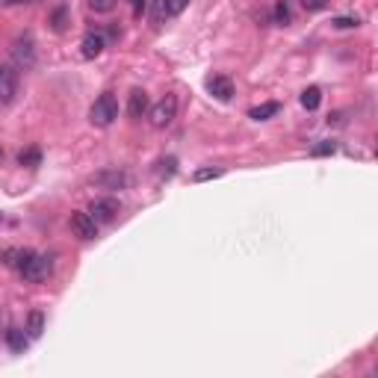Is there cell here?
<instances>
[{
  "mask_svg": "<svg viewBox=\"0 0 378 378\" xmlns=\"http://www.w3.org/2000/svg\"><path fill=\"white\" fill-rule=\"evenodd\" d=\"M145 6H148V0H131V9H133V18H142V12H145Z\"/></svg>",
  "mask_w": 378,
  "mask_h": 378,
  "instance_id": "cell-28",
  "label": "cell"
},
{
  "mask_svg": "<svg viewBox=\"0 0 378 378\" xmlns=\"http://www.w3.org/2000/svg\"><path fill=\"white\" fill-rule=\"evenodd\" d=\"M334 151H337V145L331 142V139H325V142H320V145L313 148V154H316V157H328V154H334Z\"/></svg>",
  "mask_w": 378,
  "mask_h": 378,
  "instance_id": "cell-26",
  "label": "cell"
},
{
  "mask_svg": "<svg viewBox=\"0 0 378 378\" xmlns=\"http://www.w3.org/2000/svg\"><path fill=\"white\" fill-rule=\"evenodd\" d=\"M51 24H54L56 33H63V30L68 27V9L65 6H56L54 9V12H51Z\"/></svg>",
  "mask_w": 378,
  "mask_h": 378,
  "instance_id": "cell-19",
  "label": "cell"
},
{
  "mask_svg": "<svg viewBox=\"0 0 378 378\" xmlns=\"http://www.w3.org/2000/svg\"><path fill=\"white\" fill-rule=\"evenodd\" d=\"M6 346H9V349H12L15 355H21L27 346H30L27 328H9V331H6Z\"/></svg>",
  "mask_w": 378,
  "mask_h": 378,
  "instance_id": "cell-11",
  "label": "cell"
},
{
  "mask_svg": "<svg viewBox=\"0 0 378 378\" xmlns=\"http://www.w3.org/2000/svg\"><path fill=\"white\" fill-rule=\"evenodd\" d=\"M207 92H210L216 101H231L234 98V83H231V77H225V74H216L207 80Z\"/></svg>",
  "mask_w": 378,
  "mask_h": 378,
  "instance_id": "cell-8",
  "label": "cell"
},
{
  "mask_svg": "<svg viewBox=\"0 0 378 378\" xmlns=\"http://www.w3.org/2000/svg\"><path fill=\"white\" fill-rule=\"evenodd\" d=\"M51 257L47 254H38V252H30V248H24L21 252V263H18V272H21V278L27 284H42L51 278Z\"/></svg>",
  "mask_w": 378,
  "mask_h": 378,
  "instance_id": "cell-1",
  "label": "cell"
},
{
  "mask_svg": "<svg viewBox=\"0 0 378 378\" xmlns=\"http://www.w3.org/2000/svg\"><path fill=\"white\" fill-rule=\"evenodd\" d=\"M18 95V71L12 65H0V104H9Z\"/></svg>",
  "mask_w": 378,
  "mask_h": 378,
  "instance_id": "cell-6",
  "label": "cell"
},
{
  "mask_svg": "<svg viewBox=\"0 0 378 378\" xmlns=\"http://www.w3.org/2000/svg\"><path fill=\"white\" fill-rule=\"evenodd\" d=\"M12 56H15L18 65L33 68V65H36V42H33V36H30V33L18 36V38H15V47H12Z\"/></svg>",
  "mask_w": 378,
  "mask_h": 378,
  "instance_id": "cell-5",
  "label": "cell"
},
{
  "mask_svg": "<svg viewBox=\"0 0 378 378\" xmlns=\"http://www.w3.org/2000/svg\"><path fill=\"white\" fill-rule=\"evenodd\" d=\"M168 18V9H166V0H154V24L160 27Z\"/></svg>",
  "mask_w": 378,
  "mask_h": 378,
  "instance_id": "cell-24",
  "label": "cell"
},
{
  "mask_svg": "<svg viewBox=\"0 0 378 378\" xmlns=\"http://www.w3.org/2000/svg\"><path fill=\"white\" fill-rule=\"evenodd\" d=\"M18 166H24V168L42 166V151H38V148H24V151L18 154Z\"/></svg>",
  "mask_w": 378,
  "mask_h": 378,
  "instance_id": "cell-17",
  "label": "cell"
},
{
  "mask_svg": "<svg viewBox=\"0 0 378 378\" xmlns=\"http://www.w3.org/2000/svg\"><path fill=\"white\" fill-rule=\"evenodd\" d=\"M302 6L307 9V12H322V9L328 6V0H302Z\"/></svg>",
  "mask_w": 378,
  "mask_h": 378,
  "instance_id": "cell-27",
  "label": "cell"
},
{
  "mask_svg": "<svg viewBox=\"0 0 378 378\" xmlns=\"http://www.w3.org/2000/svg\"><path fill=\"white\" fill-rule=\"evenodd\" d=\"M189 6V0H166V9H168V18H175V15H181L184 9Z\"/></svg>",
  "mask_w": 378,
  "mask_h": 378,
  "instance_id": "cell-25",
  "label": "cell"
},
{
  "mask_svg": "<svg viewBox=\"0 0 378 378\" xmlns=\"http://www.w3.org/2000/svg\"><path fill=\"white\" fill-rule=\"evenodd\" d=\"M45 331V313L42 311H33L27 316V334H30V340H36V337H42Z\"/></svg>",
  "mask_w": 378,
  "mask_h": 378,
  "instance_id": "cell-15",
  "label": "cell"
},
{
  "mask_svg": "<svg viewBox=\"0 0 378 378\" xmlns=\"http://www.w3.org/2000/svg\"><path fill=\"white\" fill-rule=\"evenodd\" d=\"M157 166H160V168H157V172H160V177H172V175L177 172V160H175V157H163V160L157 163Z\"/></svg>",
  "mask_w": 378,
  "mask_h": 378,
  "instance_id": "cell-23",
  "label": "cell"
},
{
  "mask_svg": "<svg viewBox=\"0 0 378 378\" xmlns=\"http://www.w3.org/2000/svg\"><path fill=\"white\" fill-rule=\"evenodd\" d=\"M272 18L278 27H287L293 21V12H290V3L287 0H275V9H272Z\"/></svg>",
  "mask_w": 378,
  "mask_h": 378,
  "instance_id": "cell-16",
  "label": "cell"
},
{
  "mask_svg": "<svg viewBox=\"0 0 378 378\" xmlns=\"http://www.w3.org/2000/svg\"><path fill=\"white\" fill-rule=\"evenodd\" d=\"M298 101H302V107L307 109V113H313V109L322 104V89H320V86H307Z\"/></svg>",
  "mask_w": 378,
  "mask_h": 378,
  "instance_id": "cell-13",
  "label": "cell"
},
{
  "mask_svg": "<svg viewBox=\"0 0 378 378\" xmlns=\"http://www.w3.org/2000/svg\"><path fill=\"white\" fill-rule=\"evenodd\" d=\"M21 252H24V248H6V252H0V263L9 266V269H18V263H21Z\"/></svg>",
  "mask_w": 378,
  "mask_h": 378,
  "instance_id": "cell-18",
  "label": "cell"
},
{
  "mask_svg": "<svg viewBox=\"0 0 378 378\" xmlns=\"http://www.w3.org/2000/svg\"><path fill=\"white\" fill-rule=\"evenodd\" d=\"M104 47H107V38L101 33H86L83 42H80V56L83 59H95V56L104 54Z\"/></svg>",
  "mask_w": 378,
  "mask_h": 378,
  "instance_id": "cell-9",
  "label": "cell"
},
{
  "mask_svg": "<svg viewBox=\"0 0 378 378\" xmlns=\"http://www.w3.org/2000/svg\"><path fill=\"white\" fill-rule=\"evenodd\" d=\"M225 168H198V172H192V181L195 184H204V181H216V177H222Z\"/></svg>",
  "mask_w": 378,
  "mask_h": 378,
  "instance_id": "cell-20",
  "label": "cell"
},
{
  "mask_svg": "<svg viewBox=\"0 0 378 378\" xmlns=\"http://www.w3.org/2000/svg\"><path fill=\"white\" fill-rule=\"evenodd\" d=\"M0 163H3V148H0Z\"/></svg>",
  "mask_w": 378,
  "mask_h": 378,
  "instance_id": "cell-30",
  "label": "cell"
},
{
  "mask_svg": "<svg viewBox=\"0 0 378 378\" xmlns=\"http://www.w3.org/2000/svg\"><path fill=\"white\" fill-rule=\"evenodd\" d=\"M118 210H122V204H118L115 198H95V201L89 204V216H92L98 225L113 222V219L118 216Z\"/></svg>",
  "mask_w": 378,
  "mask_h": 378,
  "instance_id": "cell-4",
  "label": "cell"
},
{
  "mask_svg": "<svg viewBox=\"0 0 378 378\" xmlns=\"http://www.w3.org/2000/svg\"><path fill=\"white\" fill-rule=\"evenodd\" d=\"M71 231H74V236H80V240H95L98 222L89 216V210L86 213H71Z\"/></svg>",
  "mask_w": 378,
  "mask_h": 378,
  "instance_id": "cell-7",
  "label": "cell"
},
{
  "mask_svg": "<svg viewBox=\"0 0 378 378\" xmlns=\"http://www.w3.org/2000/svg\"><path fill=\"white\" fill-rule=\"evenodd\" d=\"M9 6H21V3H30V0H6Z\"/></svg>",
  "mask_w": 378,
  "mask_h": 378,
  "instance_id": "cell-29",
  "label": "cell"
},
{
  "mask_svg": "<svg viewBox=\"0 0 378 378\" xmlns=\"http://www.w3.org/2000/svg\"><path fill=\"white\" fill-rule=\"evenodd\" d=\"M92 184L104 186V189H122V186L127 184V175L118 172V168H107V172H101V175L92 177Z\"/></svg>",
  "mask_w": 378,
  "mask_h": 378,
  "instance_id": "cell-10",
  "label": "cell"
},
{
  "mask_svg": "<svg viewBox=\"0 0 378 378\" xmlns=\"http://www.w3.org/2000/svg\"><path fill=\"white\" fill-rule=\"evenodd\" d=\"M86 3H89V9H92V12L107 15V12H113V9H115L118 0H86Z\"/></svg>",
  "mask_w": 378,
  "mask_h": 378,
  "instance_id": "cell-21",
  "label": "cell"
},
{
  "mask_svg": "<svg viewBox=\"0 0 378 378\" xmlns=\"http://www.w3.org/2000/svg\"><path fill=\"white\" fill-rule=\"evenodd\" d=\"M127 113H131V118H142L148 113V95L142 92V89H133L131 92V104H127Z\"/></svg>",
  "mask_w": 378,
  "mask_h": 378,
  "instance_id": "cell-12",
  "label": "cell"
},
{
  "mask_svg": "<svg viewBox=\"0 0 378 378\" xmlns=\"http://www.w3.org/2000/svg\"><path fill=\"white\" fill-rule=\"evenodd\" d=\"M177 118V98L175 95H166L160 98L151 109H148V122H151V127H157V131H163V127H168Z\"/></svg>",
  "mask_w": 378,
  "mask_h": 378,
  "instance_id": "cell-3",
  "label": "cell"
},
{
  "mask_svg": "<svg viewBox=\"0 0 378 378\" xmlns=\"http://www.w3.org/2000/svg\"><path fill=\"white\" fill-rule=\"evenodd\" d=\"M278 113H281V104L269 101V104H260V107L248 109V118H254V122H266V118H272V115H278Z\"/></svg>",
  "mask_w": 378,
  "mask_h": 378,
  "instance_id": "cell-14",
  "label": "cell"
},
{
  "mask_svg": "<svg viewBox=\"0 0 378 378\" xmlns=\"http://www.w3.org/2000/svg\"><path fill=\"white\" fill-rule=\"evenodd\" d=\"M89 118H92L95 127H109L118 118V98L113 92H104L89 109Z\"/></svg>",
  "mask_w": 378,
  "mask_h": 378,
  "instance_id": "cell-2",
  "label": "cell"
},
{
  "mask_svg": "<svg viewBox=\"0 0 378 378\" xmlns=\"http://www.w3.org/2000/svg\"><path fill=\"white\" fill-rule=\"evenodd\" d=\"M331 24L337 30H352V27H361V18H357V15H340V18H334Z\"/></svg>",
  "mask_w": 378,
  "mask_h": 378,
  "instance_id": "cell-22",
  "label": "cell"
}]
</instances>
